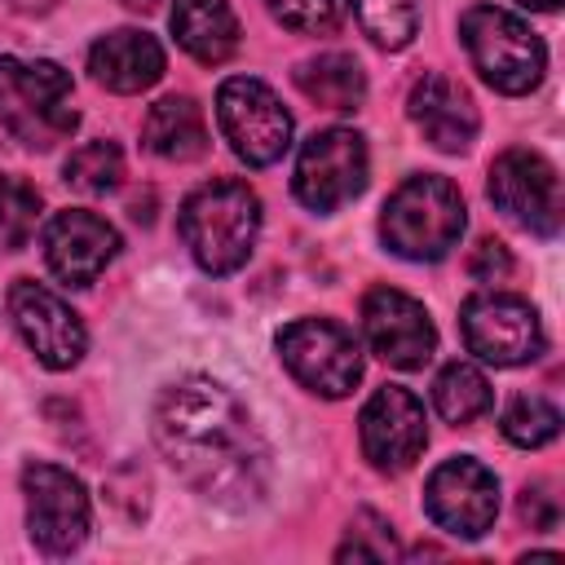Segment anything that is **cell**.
I'll list each match as a JSON object with an SVG mask.
<instances>
[{
	"instance_id": "obj_11",
	"label": "cell",
	"mask_w": 565,
	"mask_h": 565,
	"mask_svg": "<svg viewBox=\"0 0 565 565\" xmlns=\"http://www.w3.org/2000/svg\"><path fill=\"white\" fill-rule=\"evenodd\" d=\"M486 190H490V203L512 225H521L525 234H534V238H556L561 234V221H565L561 177L539 150H525V146L503 150L490 163Z\"/></svg>"
},
{
	"instance_id": "obj_27",
	"label": "cell",
	"mask_w": 565,
	"mask_h": 565,
	"mask_svg": "<svg viewBox=\"0 0 565 565\" xmlns=\"http://www.w3.org/2000/svg\"><path fill=\"white\" fill-rule=\"evenodd\" d=\"M393 556H397V539L380 512H358L349 521L344 543L335 547V561H393Z\"/></svg>"
},
{
	"instance_id": "obj_6",
	"label": "cell",
	"mask_w": 565,
	"mask_h": 565,
	"mask_svg": "<svg viewBox=\"0 0 565 565\" xmlns=\"http://www.w3.org/2000/svg\"><path fill=\"white\" fill-rule=\"evenodd\" d=\"M278 358L296 384L318 397H349L362 384V349L349 327L331 318H296L278 331Z\"/></svg>"
},
{
	"instance_id": "obj_31",
	"label": "cell",
	"mask_w": 565,
	"mask_h": 565,
	"mask_svg": "<svg viewBox=\"0 0 565 565\" xmlns=\"http://www.w3.org/2000/svg\"><path fill=\"white\" fill-rule=\"evenodd\" d=\"M18 13H44V9H53V0H9Z\"/></svg>"
},
{
	"instance_id": "obj_32",
	"label": "cell",
	"mask_w": 565,
	"mask_h": 565,
	"mask_svg": "<svg viewBox=\"0 0 565 565\" xmlns=\"http://www.w3.org/2000/svg\"><path fill=\"white\" fill-rule=\"evenodd\" d=\"M159 0H124V9H132V13H150Z\"/></svg>"
},
{
	"instance_id": "obj_12",
	"label": "cell",
	"mask_w": 565,
	"mask_h": 565,
	"mask_svg": "<svg viewBox=\"0 0 565 565\" xmlns=\"http://www.w3.org/2000/svg\"><path fill=\"white\" fill-rule=\"evenodd\" d=\"M424 512L433 516L437 530L455 539H481L499 516V477L481 459L455 455L428 472Z\"/></svg>"
},
{
	"instance_id": "obj_9",
	"label": "cell",
	"mask_w": 565,
	"mask_h": 565,
	"mask_svg": "<svg viewBox=\"0 0 565 565\" xmlns=\"http://www.w3.org/2000/svg\"><path fill=\"white\" fill-rule=\"evenodd\" d=\"M22 494H26V534L44 556H71L88 539V490L71 468L31 459L22 468Z\"/></svg>"
},
{
	"instance_id": "obj_19",
	"label": "cell",
	"mask_w": 565,
	"mask_h": 565,
	"mask_svg": "<svg viewBox=\"0 0 565 565\" xmlns=\"http://www.w3.org/2000/svg\"><path fill=\"white\" fill-rule=\"evenodd\" d=\"M141 141H146L150 154H159L168 163H190V159L207 154V119H203L194 97L172 93V97H159L146 110Z\"/></svg>"
},
{
	"instance_id": "obj_8",
	"label": "cell",
	"mask_w": 565,
	"mask_h": 565,
	"mask_svg": "<svg viewBox=\"0 0 565 565\" xmlns=\"http://www.w3.org/2000/svg\"><path fill=\"white\" fill-rule=\"evenodd\" d=\"M459 331H463L468 353H477L490 366H525L547 344L539 309L525 296H512V291L468 296L463 309H459Z\"/></svg>"
},
{
	"instance_id": "obj_13",
	"label": "cell",
	"mask_w": 565,
	"mask_h": 565,
	"mask_svg": "<svg viewBox=\"0 0 565 565\" xmlns=\"http://www.w3.org/2000/svg\"><path fill=\"white\" fill-rule=\"evenodd\" d=\"M358 441H362V455L371 459L375 472H406L415 468V459L424 455L428 446V415H424V402L402 388V384H384L366 397L362 415H358Z\"/></svg>"
},
{
	"instance_id": "obj_1",
	"label": "cell",
	"mask_w": 565,
	"mask_h": 565,
	"mask_svg": "<svg viewBox=\"0 0 565 565\" xmlns=\"http://www.w3.org/2000/svg\"><path fill=\"white\" fill-rule=\"evenodd\" d=\"M150 433L172 472L216 508H252L269 490V446L247 406L212 375H185L154 402Z\"/></svg>"
},
{
	"instance_id": "obj_2",
	"label": "cell",
	"mask_w": 565,
	"mask_h": 565,
	"mask_svg": "<svg viewBox=\"0 0 565 565\" xmlns=\"http://www.w3.org/2000/svg\"><path fill=\"white\" fill-rule=\"evenodd\" d=\"M177 230L194 265L212 278H225L247 265L260 238V199L247 181H207L181 203Z\"/></svg>"
},
{
	"instance_id": "obj_7",
	"label": "cell",
	"mask_w": 565,
	"mask_h": 565,
	"mask_svg": "<svg viewBox=\"0 0 565 565\" xmlns=\"http://www.w3.org/2000/svg\"><path fill=\"white\" fill-rule=\"evenodd\" d=\"M216 124L230 141V150L247 168H269L291 146V110L278 102V93L265 79L230 75L216 88Z\"/></svg>"
},
{
	"instance_id": "obj_28",
	"label": "cell",
	"mask_w": 565,
	"mask_h": 565,
	"mask_svg": "<svg viewBox=\"0 0 565 565\" xmlns=\"http://www.w3.org/2000/svg\"><path fill=\"white\" fill-rule=\"evenodd\" d=\"M269 13L300 35H327L340 26V4L335 0H265Z\"/></svg>"
},
{
	"instance_id": "obj_29",
	"label": "cell",
	"mask_w": 565,
	"mask_h": 565,
	"mask_svg": "<svg viewBox=\"0 0 565 565\" xmlns=\"http://www.w3.org/2000/svg\"><path fill=\"white\" fill-rule=\"evenodd\" d=\"M516 512H521V521H525L530 530H539V534H547V530H556V525H561V499L552 494V486H547V481H530V486L521 490Z\"/></svg>"
},
{
	"instance_id": "obj_30",
	"label": "cell",
	"mask_w": 565,
	"mask_h": 565,
	"mask_svg": "<svg viewBox=\"0 0 565 565\" xmlns=\"http://www.w3.org/2000/svg\"><path fill=\"white\" fill-rule=\"evenodd\" d=\"M468 274H472L477 282H503V278L512 274L508 247H503L499 238H481V247H477L472 260H468Z\"/></svg>"
},
{
	"instance_id": "obj_21",
	"label": "cell",
	"mask_w": 565,
	"mask_h": 565,
	"mask_svg": "<svg viewBox=\"0 0 565 565\" xmlns=\"http://www.w3.org/2000/svg\"><path fill=\"white\" fill-rule=\"evenodd\" d=\"M296 88L322 110H358L366 102V71L349 53H318L291 71Z\"/></svg>"
},
{
	"instance_id": "obj_14",
	"label": "cell",
	"mask_w": 565,
	"mask_h": 565,
	"mask_svg": "<svg viewBox=\"0 0 565 565\" xmlns=\"http://www.w3.org/2000/svg\"><path fill=\"white\" fill-rule=\"evenodd\" d=\"M9 318L22 344L35 353V362L49 371H71L88 349V331L79 313L35 278H18L9 287Z\"/></svg>"
},
{
	"instance_id": "obj_5",
	"label": "cell",
	"mask_w": 565,
	"mask_h": 565,
	"mask_svg": "<svg viewBox=\"0 0 565 565\" xmlns=\"http://www.w3.org/2000/svg\"><path fill=\"white\" fill-rule=\"evenodd\" d=\"M459 40H463L477 75L494 93L521 97L543 84L547 49L530 31V22H521L516 13L499 9V4H472L459 13Z\"/></svg>"
},
{
	"instance_id": "obj_33",
	"label": "cell",
	"mask_w": 565,
	"mask_h": 565,
	"mask_svg": "<svg viewBox=\"0 0 565 565\" xmlns=\"http://www.w3.org/2000/svg\"><path fill=\"white\" fill-rule=\"evenodd\" d=\"M516 4H525V9H543V13H552L561 0H516Z\"/></svg>"
},
{
	"instance_id": "obj_20",
	"label": "cell",
	"mask_w": 565,
	"mask_h": 565,
	"mask_svg": "<svg viewBox=\"0 0 565 565\" xmlns=\"http://www.w3.org/2000/svg\"><path fill=\"white\" fill-rule=\"evenodd\" d=\"M168 22L177 44L203 66H221L238 49V18L230 0H177Z\"/></svg>"
},
{
	"instance_id": "obj_15",
	"label": "cell",
	"mask_w": 565,
	"mask_h": 565,
	"mask_svg": "<svg viewBox=\"0 0 565 565\" xmlns=\"http://www.w3.org/2000/svg\"><path fill=\"white\" fill-rule=\"evenodd\" d=\"M362 335L371 353L397 371H419L437 353V327L428 309L397 287H371L362 296Z\"/></svg>"
},
{
	"instance_id": "obj_4",
	"label": "cell",
	"mask_w": 565,
	"mask_h": 565,
	"mask_svg": "<svg viewBox=\"0 0 565 565\" xmlns=\"http://www.w3.org/2000/svg\"><path fill=\"white\" fill-rule=\"evenodd\" d=\"M71 97H75V84L66 66L49 57H35V62L0 57V124L26 150H53L75 132L79 115Z\"/></svg>"
},
{
	"instance_id": "obj_26",
	"label": "cell",
	"mask_w": 565,
	"mask_h": 565,
	"mask_svg": "<svg viewBox=\"0 0 565 565\" xmlns=\"http://www.w3.org/2000/svg\"><path fill=\"white\" fill-rule=\"evenodd\" d=\"M40 221V194L22 177H0V256L26 247Z\"/></svg>"
},
{
	"instance_id": "obj_25",
	"label": "cell",
	"mask_w": 565,
	"mask_h": 565,
	"mask_svg": "<svg viewBox=\"0 0 565 565\" xmlns=\"http://www.w3.org/2000/svg\"><path fill=\"white\" fill-rule=\"evenodd\" d=\"M362 31L380 49H406L419 31V0H349Z\"/></svg>"
},
{
	"instance_id": "obj_23",
	"label": "cell",
	"mask_w": 565,
	"mask_h": 565,
	"mask_svg": "<svg viewBox=\"0 0 565 565\" xmlns=\"http://www.w3.org/2000/svg\"><path fill=\"white\" fill-rule=\"evenodd\" d=\"M66 185L79 190V194H106L119 185L124 177V154L115 141H84L66 154V168H62Z\"/></svg>"
},
{
	"instance_id": "obj_10",
	"label": "cell",
	"mask_w": 565,
	"mask_h": 565,
	"mask_svg": "<svg viewBox=\"0 0 565 565\" xmlns=\"http://www.w3.org/2000/svg\"><path fill=\"white\" fill-rule=\"evenodd\" d=\"M366 177H371L366 137L353 128H322L300 146L291 190L309 212H335L366 190Z\"/></svg>"
},
{
	"instance_id": "obj_24",
	"label": "cell",
	"mask_w": 565,
	"mask_h": 565,
	"mask_svg": "<svg viewBox=\"0 0 565 565\" xmlns=\"http://www.w3.org/2000/svg\"><path fill=\"white\" fill-rule=\"evenodd\" d=\"M499 428H503V437H508L512 446L539 450V446L556 441V433H561V411H556L547 397H539V393H521V397L508 402Z\"/></svg>"
},
{
	"instance_id": "obj_18",
	"label": "cell",
	"mask_w": 565,
	"mask_h": 565,
	"mask_svg": "<svg viewBox=\"0 0 565 565\" xmlns=\"http://www.w3.org/2000/svg\"><path fill=\"white\" fill-rule=\"evenodd\" d=\"M88 71L102 88L110 93H146L159 84L163 75V49L154 35L137 31V26H119L110 35H102L93 49H88Z\"/></svg>"
},
{
	"instance_id": "obj_22",
	"label": "cell",
	"mask_w": 565,
	"mask_h": 565,
	"mask_svg": "<svg viewBox=\"0 0 565 565\" xmlns=\"http://www.w3.org/2000/svg\"><path fill=\"white\" fill-rule=\"evenodd\" d=\"M494 393H490V380L472 366V362H446L433 380V406L446 424H472L490 411Z\"/></svg>"
},
{
	"instance_id": "obj_16",
	"label": "cell",
	"mask_w": 565,
	"mask_h": 565,
	"mask_svg": "<svg viewBox=\"0 0 565 565\" xmlns=\"http://www.w3.org/2000/svg\"><path fill=\"white\" fill-rule=\"evenodd\" d=\"M115 256H119V230L97 212L66 207L44 225V260L71 287H93Z\"/></svg>"
},
{
	"instance_id": "obj_17",
	"label": "cell",
	"mask_w": 565,
	"mask_h": 565,
	"mask_svg": "<svg viewBox=\"0 0 565 565\" xmlns=\"http://www.w3.org/2000/svg\"><path fill=\"white\" fill-rule=\"evenodd\" d=\"M406 115L424 132V141L433 150H441V154H463L477 141V128H481V115H477L472 93L459 79L441 75V71H424L411 84Z\"/></svg>"
},
{
	"instance_id": "obj_3",
	"label": "cell",
	"mask_w": 565,
	"mask_h": 565,
	"mask_svg": "<svg viewBox=\"0 0 565 565\" xmlns=\"http://www.w3.org/2000/svg\"><path fill=\"white\" fill-rule=\"evenodd\" d=\"M468 225V207L463 194L455 190V181L437 177V172H415L406 177L380 212V238L393 256L402 260H441L450 256V247L463 238Z\"/></svg>"
}]
</instances>
